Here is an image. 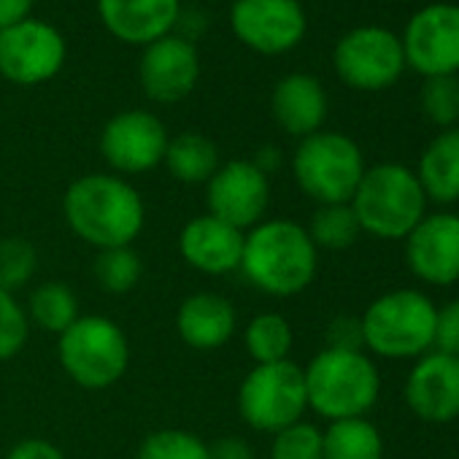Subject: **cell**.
Listing matches in <instances>:
<instances>
[{
  "mask_svg": "<svg viewBox=\"0 0 459 459\" xmlns=\"http://www.w3.org/2000/svg\"><path fill=\"white\" fill-rule=\"evenodd\" d=\"M208 456L211 459H255V448L244 437L227 435V437L208 443Z\"/></svg>",
  "mask_w": 459,
  "mask_h": 459,
  "instance_id": "8d00e7d4",
  "label": "cell"
},
{
  "mask_svg": "<svg viewBox=\"0 0 459 459\" xmlns=\"http://www.w3.org/2000/svg\"><path fill=\"white\" fill-rule=\"evenodd\" d=\"M308 236L314 241L316 249H327V252H343L351 249L362 230L359 221L354 216V208L349 203H335V205H319L308 221Z\"/></svg>",
  "mask_w": 459,
  "mask_h": 459,
  "instance_id": "4316f807",
  "label": "cell"
},
{
  "mask_svg": "<svg viewBox=\"0 0 459 459\" xmlns=\"http://www.w3.org/2000/svg\"><path fill=\"white\" fill-rule=\"evenodd\" d=\"M408 411L427 424L459 419V357L427 351L419 357L403 389Z\"/></svg>",
  "mask_w": 459,
  "mask_h": 459,
  "instance_id": "e0dca14e",
  "label": "cell"
},
{
  "mask_svg": "<svg viewBox=\"0 0 459 459\" xmlns=\"http://www.w3.org/2000/svg\"><path fill=\"white\" fill-rule=\"evenodd\" d=\"M30 338V322L17 295L0 290V362L14 359Z\"/></svg>",
  "mask_w": 459,
  "mask_h": 459,
  "instance_id": "d6a6232c",
  "label": "cell"
},
{
  "mask_svg": "<svg viewBox=\"0 0 459 459\" xmlns=\"http://www.w3.org/2000/svg\"><path fill=\"white\" fill-rule=\"evenodd\" d=\"M437 306L421 290H392L378 295L365 314V351L381 359H419L432 351Z\"/></svg>",
  "mask_w": 459,
  "mask_h": 459,
  "instance_id": "5b68a950",
  "label": "cell"
},
{
  "mask_svg": "<svg viewBox=\"0 0 459 459\" xmlns=\"http://www.w3.org/2000/svg\"><path fill=\"white\" fill-rule=\"evenodd\" d=\"M281 160H284V157H281V152H279L276 146H263V149L252 157V162H255L268 178H271V173H276V170L281 168Z\"/></svg>",
  "mask_w": 459,
  "mask_h": 459,
  "instance_id": "f35d334b",
  "label": "cell"
},
{
  "mask_svg": "<svg viewBox=\"0 0 459 459\" xmlns=\"http://www.w3.org/2000/svg\"><path fill=\"white\" fill-rule=\"evenodd\" d=\"M432 351L459 357V298L443 303L435 311V338Z\"/></svg>",
  "mask_w": 459,
  "mask_h": 459,
  "instance_id": "836d02e7",
  "label": "cell"
},
{
  "mask_svg": "<svg viewBox=\"0 0 459 459\" xmlns=\"http://www.w3.org/2000/svg\"><path fill=\"white\" fill-rule=\"evenodd\" d=\"M271 459H322V429L306 419L279 429L271 440Z\"/></svg>",
  "mask_w": 459,
  "mask_h": 459,
  "instance_id": "1f68e13d",
  "label": "cell"
},
{
  "mask_svg": "<svg viewBox=\"0 0 459 459\" xmlns=\"http://www.w3.org/2000/svg\"><path fill=\"white\" fill-rule=\"evenodd\" d=\"M141 87L149 100L170 106L192 95L200 82V55L192 39L170 33L143 47L138 65Z\"/></svg>",
  "mask_w": 459,
  "mask_h": 459,
  "instance_id": "2e32d148",
  "label": "cell"
},
{
  "mask_svg": "<svg viewBox=\"0 0 459 459\" xmlns=\"http://www.w3.org/2000/svg\"><path fill=\"white\" fill-rule=\"evenodd\" d=\"M413 173L427 200L437 205L459 203V127L440 130L424 146Z\"/></svg>",
  "mask_w": 459,
  "mask_h": 459,
  "instance_id": "7402d4cb",
  "label": "cell"
},
{
  "mask_svg": "<svg viewBox=\"0 0 459 459\" xmlns=\"http://www.w3.org/2000/svg\"><path fill=\"white\" fill-rule=\"evenodd\" d=\"M168 130L152 111L130 108L111 117L100 133V154L114 173L141 176L162 165L168 149Z\"/></svg>",
  "mask_w": 459,
  "mask_h": 459,
  "instance_id": "4fadbf2b",
  "label": "cell"
},
{
  "mask_svg": "<svg viewBox=\"0 0 459 459\" xmlns=\"http://www.w3.org/2000/svg\"><path fill=\"white\" fill-rule=\"evenodd\" d=\"M178 338L195 351H216L238 330L236 306L219 292H195L176 311Z\"/></svg>",
  "mask_w": 459,
  "mask_h": 459,
  "instance_id": "ffe728a7",
  "label": "cell"
},
{
  "mask_svg": "<svg viewBox=\"0 0 459 459\" xmlns=\"http://www.w3.org/2000/svg\"><path fill=\"white\" fill-rule=\"evenodd\" d=\"M135 459H211L208 443L189 429H157L138 446Z\"/></svg>",
  "mask_w": 459,
  "mask_h": 459,
  "instance_id": "f1b7e54d",
  "label": "cell"
},
{
  "mask_svg": "<svg viewBox=\"0 0 459 459\" xmlns=\"http://www.w3.org/2000/svg\"><path fill=\"white\" fill-rule=\"evenodd\" d=\"M327 92L322 82L311 74L284 76L271 95V111L276 125L292 138H308L322 130L327 119Z\"/></svg>",
  "mask_w": 459,
  "mask_h": 459,
  "instance_id": "44dd1931",
  "label": "cell"
},
{
  "mask_svg": "<svg viewBox=\"0 0 459 459\" xmlns=\"http://www.w3.org/2000/svg\"><path fill=\"white\" fill-rule=\"evenodd\" d=\"M230 30L247 49L276 57L306 39L308 17L300 0H236L230 9Z\"/></svg>",
  "mask_w": 459,
  "mask_h": 459,
  "instance_id": "7c38bea8",
  "label": "cell"
},
{
  "mask_svg": "<svg viewBox=\"0 0 459 459\" xmlns=\"http://www.w3.org/2000/svg\"><path fill=\"white\" fill-rule=\"evenodd\" d=\"M57 359L71 381L84 389L114 386L130 365V341L125 330L100 314L79 316L57 335Z\"/></svg>",
  "mask_w": 459,
  "mask_h": 459,
  "instance_id": "52a82bcc",
  "label": "cell"
},
{
  "mask_svg": "<svg viewBox=\"0 0 459 459\" xmlns=\"http://www.w3.org/2000/svg\"><path fill=\"white\" fill-rule=\"evenodd\" d=\"M322 459H384L381 429L368 419H341L322 429Z\"/></svg>",
  "mask_w": 459,
  "mask_h": 459,
  "instance_id": "cb8c5ba5",
  "label": "cell"
},
{
  "mask_svg": "<svg viewBox=\"0 0 459 459\" xmlns=\"http://www.w3.org/2000/svg\"><path fill=\"white\" fill-rule=\"evenodd\" d=\"M408 271L429 287L459 281V213H427L405 236Z\"/></svg>",
  "mask_w": 459,
  "mask_h": 459,
  "instance_id": "9a60e30c",
  "label": "cell"
},
{
  "mask_svg": "<svg viewBox=\"0 0 459 459\" xmlns=\"http://www.w3.org/2000/svg\"><path fill=\"white\" fill-rule=\"evenodd\" d=\"M244 346L255 359V365H273L290 359L295 346V333L290 319L276 311L257 314L244 327Z\"/></svg>",
  "mask_w": 459,
  "mask_h": 459,
  "instance_id": "484cf974",
  "label": "cell"
},
{
  "mask_svg": "<svg viewBox=\"0 0 459 459\" xmlns=\"http://www.w3.org/2000/svg\"><path fill=\"white\" fill-rule=\"evenodd\" d=\"M238 271L268 298H295L314 284L319 249L303 224L292 219H263L247 233Z\"/></svg>",
  "mask_w": 459,
  "mask_h": 459,
  "instance_id": "7a4b0ae2",
  "label": "cell"
},
{
  "mask_svg": "<svg viewBox=\"0 0 459 459\" xmlns=\"http://www.w3.org/2000/svg\"><path fill=\"white\" fill-rule=\"evenodd\" d=\"M68 57L63 33L44 20H25L0 30V74L12 84L39 87L52 82Z\"/></svg>",
  "mask_w": 459,
  "mask_h": 459,
  "instance_id": "30bf717a",
  "label": "cell"
},
{
  "mask_svg": "<svg viewBox=\"0 0 459 459\" xmlns=\"http://www.w3.org/2000/svg\"><path fill=\"white\" fill-rule=\"evenodd\" d=\"M247 233L211 213H200L181 227L178 252L184 263L205 276H227L241 268Z\"/></svg>",
  "mask_w": 459,
  "mask_h": 459,
  "instance_id": "ac0fdd59",
  "label": "cell"
},
{
  "mask_svg": "<svg viewBox=\"0 0 459 459\" xmlns=\"http://www.w3.org/2000/svg\"><path fill=\"white\" fill-rule=\"evenodd\" d=\"M162 165L181 184H208L219 170V149L203 133H178L168 141Z\"/></svg>",
  "mask_w": 459,
  "mask_h": 459,
  "instance_id": "603a6c76",
  "label": "cell"
},
{
  "mask_svg": "<svg viewBox=\"0 0 459 459\" xmlns=\"http://www.w3.org/2000/svg\"><path fill=\"white\" fill-rule=\"evenodd\" d=\"M365 170L359 143L338 130H319L303 138L292 154V176L316 205L351 203Z\"/></svg>",
  "mask_w": 459,
  "mask_h": 459,
  "instance_id": "8992f818",
  "label": "cell"
},
{
  "mask_svg": "<svg viewBox=\"0 0 459 459\" xmlns=\"http://www.w3.org/2000/svg\"><path fill=\"white\" fill-rule=\"evenodd\" d=\"M400 41L405 65L419 76H459V4L437 0L419 9Z\"/></svg>",
  "mask_w": 459,
  "mask_h": 459,
  "instance_id": "8fae6325",
  "label": "cell"
},
{
  "mask_svg": "<svg viewBox=\"0 0 459 459\" xmlns=\"http://www.w3.org/2000/svg\"><path fill=\"white\" fill-rule=\"evenodd\" d=\"M103 28L122 44L149 47L181 22V0H98Z\"/></svg>",
  "mask_w": 459,
  "mask_h": 459,
  "instance_id": "d6986e66",
  "label": "cell"
},
{
  "mask_svg": "<svg viewBox=\"0 0 459 459\" xmlns=\"http://www.w3.org/2000/svg\"><path fill=\"white\" fill-rule=\"evenodd\" d=\"M238 411L252 429L268 435L300 421L308 411L303 368L292 359L255 365L238 386Z\"/></svg>",
  "mask_w": 459,
  "mask_h": 459,
  "instance_id": "ba28073f",
  "label": "cell"
},
{
  "mask_svg": "<svg viewBox=\"0 0 459 459\" xmlns=\"http://www.w3.org/2000/svg\"><path fill=\"white\" fill-rule=\"evenodd\" d=\"M30 327H39L44 333H65L82 314H79V298L76 292L63 281H47L39 284L25 306Z\"/></svg>",
  "mask_w": 459,
  "mask_h": 459,
  "instance_id": "d4e9b609",
  "label": "cell"
},
{
  "mask_svg": "<svg viewBox=\"0 0 459 459\" xmlns=\"http://www.w3.org/2000/svg\"><path fill=\"white\" fill-rule=\"evenodd\" d=\"M6 459H65V456L55 443L44 437H25L17 446H12Z\"/></svg>",
  "mask_w": 459,
  "mask_h": 459,
  "instance_id": "d590c367",
  "label": "cell"
},
{
  "mask_svg": "<svg viewBox=\"0 0 459 459\" xmlns=\"http://www.w3.org/2000/svg\"><path fill=\"white\" fill-rule=\"evenodd\" d=\"M427 195L416 173L400 162H381L365 170L351 208L359 230L381 241H405L411 230L427 216Z\"/></svg>",
  "mask_w": 459,
  "mask_h": 459,
  "instance_id": "277c9868",
  "label": "cell"
},
{
  "mask_svg": "<svg viewBox=\"0 0 459 459\" xmlns=\"http://www.w3.org/2000/svg\"><path fill=\"white\" fill-rule=\"evenodd\" d=\"M39 271V252L25 238L0 241V290L17 295L25 290Z\"/></svg>",
  "mask_w": 459,
  "mask_h": 459,
  "instance_id": "4dcf8cb0",
  "label": "cell"
},
{
  "mask_svg": "<svg viewBox=\"0 0 459 459\" xmlns=\"http://www.w3.org/2000/svg\"><path fill=\"white\" fill-rule=\"evenodd\" d=\"M92 273H95V281L103 292L127 295L138 287L143 265H141V257L133 247H117V249L98 252Z\"/></svg>",
  "mask_w": 459,
  "mask_h": 459,
  "instance_id": "83f0119b",
  "label": "cell"
},
{
  "mask_svg": "<svg viewBox=\"0 0 459 459\" xmlns=\"http://www.w3.org/2000/svg\"><path fill=\"white\" fill-rule=\"evenodd\" d=\"M419 103H421L424 117L440 130L459 127V76L424 79Z\"/></svg>",
  "mask_w": 459,
  "mask_h": 459,
  "instance_id": "f546056e",
  "label": "cell"
},
{
  "mask_svg": "<svg viewBox=\"0 0 459 459\" xmlns=\"http://www.w3.org/2000/svg\"><path fill=\"white\" fill-rule=\"evenodd\" d=\"M308 408L327 421L357 419L381 397V373L368 351L322 349L306 368Z\"/></svg>",
  "mask_w": 459,
  "mask_h": 459,
  "instance_id": "3957f363",
  "label": "cell"
},
{
  "mask_svg": "<svg viewBox=\"0 0 459 459\" xmlns=\"http://www.w3.org/2000/svg\"><path fill=\"white\" fill-rule=\"evenodd\" d=\"M325 343H327V349L365 351V341H362V322H359V316L341 314V316L330 319V325H327V330H325Z\"/></svg>",
  "mask_w": 459,
  "mask_h": 459,
  "instance_id": "e575fe53",
  "label": "cell"
},
{
  "mask_svg": "<svg viewBox=\"0 0 459 459\" xmlns=\"http://www.w3.org/2000/svg\"><path fill=\"white\" fill-rule=\"evenodd\" d=\"M208 213L244 233L265 219L271 203V178L252 160H230L205 184Z\"/></svg>",
  "mask_w": 459,
  "mask_h": 459,
  "instance_id": "5bb4252c",
  "label": "cell"
},
{
  "mask_svg": "<svg viewBox=\"0 0 459 459\" xmlns=\"http://www.w3.org/2000/svg\"><path fill=\"white\" fill-rule=\"evenodd\" d=\"M338 79L359 92H381L400 82L405 65L403 41L381 25H362L341 36L333 52Z\"/></svg>",
  "mask_w": 459,
  "mask_h": 459,
  "instance_id": "9c48e42d",
  "label": "cell"
},
{
  "mask_svg": "<svg viewBox=\"0 0 459 459\" xmlns=\"http://www.w3.org/2000/svg\"><path fill=\"white\" fill-rule=\"evenodd\" d=\"M63 216L76 238L103 252L133 247L143 230L146 208L141 192L127 178L90 173L68 186L63 197Z\"/></svg>",
  "mask_w": 459,
  "mask_h": 459,
  "instance_id": "6da1fadb",
  "label": "cell"
},
{
  "mask_svg": "<svg viewBox=\"0 0 459 459\" xmlns=\"http://www.w3.org/2000/svg\"><path fill=\"white\" fill-rule=\"evenodd\" d=\"M36 0H0V30L30 20Z\"/></svg>",
  "mask_w": 459,
  "mask_h": 459,
  "instance_id": "74e56055",
  "label": "cell"
}]
</instances>
